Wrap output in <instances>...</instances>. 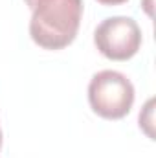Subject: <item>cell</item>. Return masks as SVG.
Listing matches in <instances>:
<instances>
[{
	"label": "cell",
	"mask_w": 156,
	"mask_h": 158,
	"mask_svg": "<svg viewBox=\"0 0 156 158\" xmlns=\"http://www.w3.org/2000/svg\"><path fill=\"white\" fill-rule=\"evenodd\" d=\"M83 17V0H37L31 9L30 35L44 50L72 44Z\"/></svg>",
	"instance_id": "obj_1"
},
{
	"label": "cell",
	"mask_w": 156,
	"mask_h": 158,
	"mask_svg": "<svg viewBox=\"0 0 156 158\" xmlns=\"http://www.w3.org/2000/svg\"><path fill=\"white\" fill-rule=\"evenodd\" d=\"M88 103L101 118L121 119L134 105V86L117 70H101L88 83Z\"/></svg>",
	"instance_id": "obj_2"
},
{
	"label": "cell",
	"mask_w": 156,
	"mask_h": 158,
	"mask_svg": "<svg viewBox=\"0 0 156 158\" xmlns=\"http://www.w3.org/2000/svg\"><path fill=\"white\" fill-rule=\"evenodd\" d=\"M94 44L110 61H129L142 46V30L130 17H109L96 28Z\"/></svg>",
	"instance_id": "obj_3"
},
{
	"label": "cell",
	"mask_w": 156,
	"mask_h": 158,
	"mask_svg": "<svg viewBox=\"0 0 156 158\" xmlns=\"http://www.w3.org/2000/svg\"><path fill=\"white\" fill-rule=\"evenodd\" d=\"M101 6H121V4H125V2H129V0H97Z\"/></svg>",
	"instance_id": "obj_4"
},
{
	"label": "cell",
	"mask_w": 156,
	"mask_h": 158,
	"mask_svg": "<svg viewBox=\"0 0 156 158\" xmlns=\"http://www.w3.org/2000/svg\"><path fill=\"white\" fill-rule=\"evenodd\" d=\"M24 2L28 4V7H30V9H33V6H35V2H37V0H24Z\"/></svg>",
	"instance_id": "obj_5"
},
{
	"label": "cell",
	"mask_w": 156,
	"mask_h": 158,
	"mask_svg": "<svg viewBox=\"0 0 156 158\" xmlns=\"http://www.w3.org/2000/svg\"><path fill=\"white\" fill-rule=\"evenodd\" d=\"M2 140H4V136H2V129H0V149H2Z\"/></svg>",
	"instance_id": "obj_6"
}]
</instances>
